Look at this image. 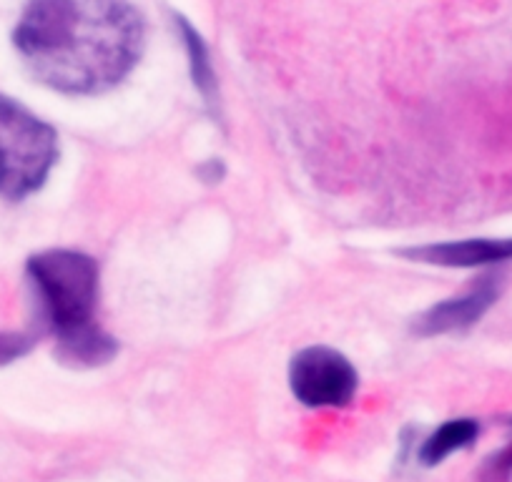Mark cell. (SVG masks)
<instances>
[{"mask_svg":"<svg viewBox=\"0 0 512 482\" xmlns=\"http://www.w3.org/2000/svg\"><path fill=\"white\" fill-rule=\"evenodd\" d=\"M13 46L43 86L98 96L141 61L146 26L131 0H28Z\"/></svg>","mask_w":512,"mask_h":482,"instance_id":"cell-1","label":"cell"},{"mask_svg":"<svg viewBox=\"0 0 512 482\" xmlns=\"http://www.w3.org/2000/svg\"><path fill=\"white\" fill-rule=\"evenodd\" d=\"M43 329L56 339V359L71 370H96L118 354V339L98 324L101 269L76 249H46L26 262Z\"/></svg>","mask_w":512,"mask_h":482,"instance_id":"cell-2","label":"cell"},{"mask_svg":"<svg viewBox=\"0 0 512 482\" xmlns=\"http://www.w3.org/2000/svg\"><path fill=\"white\" fill-rule=\"evenodd\" d=\"M58 161V131L0 93V199L26 201L46 186Z\"/></svg>","mask_w":512,"mask_h":482,"instance_id":"cell-3","label":"cell"},{"mask_svg":"<svg viewBox=\"0 0 512 482\" xmlns=\"http://www.w3.org/2000/svg\"><path fill=\"white\" fill-rule=\"evenodd\" d=\"M289 387L312 410L347 407L359 390V375L342 352L324 344L299 349L289 365Z\"/></svg>","mask_w":512,"mask_h":482,"instance_id":"cell-4","label":"cell"},{"mask_svg":"<svg viewBox=\"0 0 512 482\" xmlns=\"http://www.w3.org/2000/svg\"><path fill=\"white\" fill-rule=\"evenodd\" d=\"M502 287H505V282H502L500 274H485L467 292H462L460 297L442 299V302L425 309L412 322V332L417 337H442V334L472 329L495 307L502 294Z\"/></svg>","mask_w":512,"mask_h":482,"instance_id":"cell-5","label":"cell"},{"mask_svg":"<svg viewBox=\"0 0 512 482\" xmlns=\"http://www.w3.org/2000/svg\"><path fill=\"white\" fill-rule=\"evenodd\" d=\"M400 254L410 259V262L445 269L500 267V264L512 262V236H505V239H487V236H482V239L440 241V244L402 249Z\"/></svg>","mask_w":512,"mask_h":482,"instance_id":"cell-6","label":"cell"},{"mask_svg":"<svg viewBox=\"0 0 512 482\" xmlns=\"http://www.w3.org/2000/svg\"><path fill=\"white\" fill-rule=\"evenodd\" d=\"M171 23H174L176 36H179L181 43H184L194 88L199 91V96L204 98L209 111L214 113V116H219L221 111L219 81H216V71H214V63H211L209 46H206V41L201 38V33L191 26L189 18H184L181 13H171Z\"/></svg>","mask_w":512,"mask_h":482,"instance_id":"cell-7","label":"cell"},{"mask_svg":"<svg viewBox=\"0 0 512 482\" xmlns=\"http://www.w3.org/2000/svg\"><path fill=\"white\" fill-rule=\"evenodd\" d=\"M477 437H480V422L472 420V417L447 420L430 437L422 440L420 450H417V460L425 467H435L450 455H455V452L467 450Z\"/></svg>","mask_w":512,"mask_h":482,"instance_id":"cell-8","label":"cell"},{"mask_svg":"<svg viewBox=\"0 0 512 482\" xmlns=\"http://www.w3.org/2000/svg\"><path fill=\"white\" fill-rule=\"evenodd\" d=\"M38 337L31 332H13V329H0V367H8L26 354L33 352Z\"/></svg>","mask_w":512,"mask_h":482,"instance_id":"cell-9","label":"cell"},{"mask_svg":"<svg viewBox=\"0 0 512 482\" xmlns=\"http://www.w3.org/2000/svg\"><path fill=\"white\" fill-rule=\"evenodd\" d=\"M507 427L512 432V417L507 420ZM480 482H510L512 480V435L507 440L505 447H500L497 452H492L480 467Z\"/></svg>","mask_w":512,"mask_h":482,"instance_id":"cell-10","label":"cell"}]
</instances>
